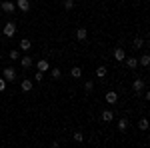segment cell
<instances>
[{
    "label": "cell",
    "instance_id": "cell-10",
    "mask_svg": "<svg viewBox=\"0 0 150 148\" xmlns=\"http://www.w3.org/2000/svg\"><path fill=\"white\" fill-rule=\"evenodd\" d=\"M20 64H22V68H30V66L34 64V60H32L30 56H22L20 58Z\"/></svg>",
    "mask_w": 150,
    "mask_h": 148
},
{
    "label": "cell",
    "instance_id": "cell-12",
    "mask_svg": "<svg viewBox=\"0 0 150 148\" xmlns=\"http://www.w3.org/2000/svg\"><path fill=\"white\" fill-rule=\"evenodd\" d=\"M36 68L40 70V72H46V70H50V66H48V60H38V62H36Z\"/></svg>",
    "mask_w": 150,
    "mask_h": 148
},
{
    "label": "cell",
    "instance_id": "cell-3",
    "mask_svg": "<svg viewBox=\"0 0 150 148\" xmlns=\"http://www.w3.org/2000/svg\"><path fill=\"white\" fill-rule=\"evenodd\" d=\"M0 8H2V12H6V14H12V12L16 10V4H14L12 0H4V2L0 4Z\"/></svg>",
    "mask_w": 150,
    "mask_h": 148
},
{
    "label": "cell",
    "instance_id": "cell-17",
    "mask_svg": "<svg viewBox=\"0 0 150 148\" xmlns=\"http://www.w3.org/2000/svg\"><path fill=\"white\" fill-rule=\"evenodd\" d=\"M144 44H146V42H144L142 38H134V42H132V46H134L136 50H138V48H142V46H144Z\"/></svg>",
    "mask_w": 150,
    "mask_h": 148
},
{
    "label": "cell",
    "instance_id": "cell-5",
    "mask_svg": "<svg viewBox=\"0 0 150 148\" xmlns=\"http://www.w3.org/2000/svg\"><path fill=\"white\" fill-rule=\"evenodd\" d=\"M112 56H114V60H118V62H122V60L126 58V52H124L122 48H114V52H112Z\"/></svg>",
    "mask_w": 150,
    "mask_h": 148
},
{
    "label": "cell",
    "instance_id": "cell-1",
    "mask_svg": "<svg viewBox=\"0 0 150 148\" xmlns=\"http://www.w3.org/2000/svg\"><path fill=\"white\" fill-rule=\"evenodd\" d=\"M2 32H4V36H6V38H12V36L16 34V24H14V22H6Z\"/></svg>",
    "mask_w": 150,
    "mask_h": 148
},
{
    "label": "cell",
    "instance_id": "cell-23",
    "mask_svg": "<svg viewBox=\"0 0 150 148\" xmlns=\"http://www.w3.org/2000/svg\"><path fill=\"white\" fill-rule=\"evenodd\" d=\"M84 90H86V92H92L94 90V84L90 82V80H88V82H84Z\"/></svg>",
    "mask_w": 150,
    "mask_h": 148
},
{
    "label": "cell",
    "instance_id": "cell-20",
    "mask_svg": "<svg viewBox=\"0 0 150 148\" xmlns=\"http://www.w3.org/2000/svg\"><path fill=\"white\" fill-rule=\"evenodd\" d=\"M138 128L140 130H146V128H148V120H146V118H140L138 120Z\"/></svg>",
    "mask_w": 150,
    "mask_h": 148
},
{
    "label": "cell",
    "instance_id": "cell-21",
    "mask_svg": "<svg viewBox=\"0 0 150 148\" xmlns=\"http://www.w3.org/2000/svg\"><path fill=\"white\" fill-rule=\"evenodd\" d=\"M140 64H142V66H148V64H150V56H148V54H144V56L140 58Z\"/></svg>",
    "mask_w": 150,
    "mask_h": 148
},
{
    "label": "cell",
    "instance_id": "cell-11",
    "mask_svg": "<svg viewBox=\"0 0 150 148\" xmlns=\"http://www.w3.org/2000/svg\"><path fill=\"white\" fill-rule=\"evenodd\" d=\"M106 102L108 104H116L118 102V94H116V92H106Z\"/></svg>",
    "mask_w": 150,
    "mask_h": 148
},
{
    "label": "cell",
    "instance_id": "cell-4",
    "mask_svg": "<svg viewBox=\"0 0 150 148\" xmlns=\"http://www.w3.org/2000/svg\"><path fill=\"white\" fill-rule=\"evenodd\" d=\"M144 86H146V82H144V80H142V78H136V80H134V82H132V90L136 92V94H138V92H142V90H144Z\"/></svg>",
    "mask_w": 150,
    "mask_h": 148
},
{
    "label": "cell",
    "instance_id": "cell-8",
    "mask_svg": "<svg viewBox=\"0 0 150 148\" xmlns=\"http://www.w3.org/2000/svg\"><path fill=\"white\" fill-rule=\"evenodd\" d=\"M30 48H32V40H30V38H22V40H20V50L28 52Z\"/></svg>",
    "mask_w": 150,
    "mask_h": 148
},
{
    "label": "cell",
    "instance_id": "cell-14",
    "mask_svg": "<svg viewBox=\"0 0 150 148\" xmlns=\"http://www.w3.org/2000/svg\"><path fill=\"white\" fill-rule=\"evenodd\" d=\"M102 120L104 122H112V120H114V112H112V110H104L102 112Z\"/></svg>",
    "mask_w": 150,
    "mask_h": 148
},
{
    "label": "cell",
    "instance_id": "cell-7",
    "mask_svg": "<svg viewBox=\"0 0 150 148\" xmlns=\"http://www.w3.org/2000/svg\"><path fill=\"white\" fill-rule=\"evenodd\" d=\"M16 8H20L22 12H28L30 10V2L28 0H16Z\"/></svg>",
    "mask_w": 150,
    "mask_h": 148
},
{
    "label": "cell",
    "instance_id": "cell-24",
    "mask_svg": "<svg viewBox=\"0 0 150 148\" xmlns=\"http://www.w3.org/2000/svg\"><path fill=\"white\" fill-rule=\"evenodd\" d=\"M42 78H44V72H40V70H36V74H34V80H36V82H42Z\"/></svg>",
    "mask_w": 150,
    "mask_h": 148
},
{
    "label": "cell",
    "instance_id": "cell-22",
    "mask_svg": "<svg viewBox=\"0 0 150 148\" xmlns=\"http://www.w3.org/2000/svg\"><path fill=\"white\" fill-rule=\"evenodd\" d=\"M50 74H52V78H60V76H62V70L52 68V70H50Z\"/></svg>",
    "mask_w": 150,
    "mask_h": 148
},
{
    "label": "cell",
    "instance_id": "cell-15",
    "mask_svg": "<svg viewBox=\"0 0 150 148\" xmlns=\"http://www.w3.org/2000/svg\"><path fill=\"white\" fill-rule=\"evenodd\" d=\"M70 76H72V78H80L82 76V68L80 66H74V68L70 70Z\"/></svg>",
    "mask_w": 150,
    "mask_h": 148
},
{
    "label": "cell",
    "instance_id": "cell-2",
    "mask_svg": "<svg viewBox=\"0 0 150 148\" xmlns=\"http://www.w3.org/2000/svg\"><path fill=\"white\" fill-rule=\"evenodd\" d=\"M2 74H4V80H6V82H14V80H16V70L12 68V66L4 68V70H2Z\"/></svg>",
    "mask_w": 150,
    "mask_h": 148
},
{
    "label": "cell",
    "instance_id": "cell-6",
    "mask_svg": "<svg viewBox=\"0 0 150 148\" xmlns=\"http://www.w3.org/2000/svg\"><path fill=\"white\" fill-rule=\"evenodd\" d=\"M86 38H88V30H86V28H78V30H76V40H78V42H84Z\"/></svg>",
    "mask_w": 150,
    "mask_h": 148
},
{
    "label": "cell",
    "instance_id": "cell-26",
    "mask_svg": "<svg viewBox=\"0 0 150 148\" xmlns=\"http://www.w3.org/2000/svg\"><path fill=\"white\" fill-rule=\"evenodd\" d=\"M74 140H76V142H82V140H84L82 132H74Z\"/></svg>",
    "mask_w": 150,
    "mask_h": 148
},
{
    "label": "cell",
    "instance_id": "cell-19",
    "mask_svg": "<svg viewBox=\"0 0 150 148\" xmlns=\"http://www.w3.org/2000/svg\"><path fill=\"white\" fill-rule=\"evenodd\" d=\"M62 6H64V10H72L74 8V0H64Z\"/></svg>",
    "mask_w": 150,
    "mask_h": 148
},
{
    "label": "cell",
    "instance_id": "cell-16",
    "mask_svg": "<svg viewBox=\"0 0 150 148\" xmlns=\"http://www.w3.org/2000/svg\"><path fill=\"white\" fill-rule=\"evenodd\" d=\"M126 128H128V120H126V118H120V120H118V130L124 132Z\"/></svg>",
    "mask_w": 150,
    "mask_h": 148
},
{
    "label": "cell",
    "instance_id": "cell-25",
    "mask_svg": "<svg viewBox=\"0 0 150 148\" xmlns=\"http://www.w3.org/2000/svg\"><path fill=\"white\" fill-rule=\"evenodd\" d=\"M20 58V52L18 50H10V60H18Z\"/></svg>",
    "mask_w": 150,
    "mask_h": 148
},
{
    "label": "cell",
    "instance_id": "cell-18",
    "mask_svg": "<svg viewBox=\"0 0 150 148\" xmlns=\"http://www.w3.org/2000/svg\"><path fill=\"white\" fill-rule=\"evenodd\" d=\"M96 76H98V78H104V76H106V66H98V68H96Z\"/></svg>",
    "mask_w": 150,
    "mask_h": 148
},
{
    "label": "cell",
    "instance_id": "cell-27",
    "mask_svg": "<svg viewBox=\"0 0 150 148\" xmlns=\"http://www.w3.org/2000/svg\"><path fill=\"white\" fill-rule=\"evenodd\" d=\"M4 90H6V80L0 78V92H4Z\"/></svg>",
    "mask_w": 150,
    "mask_h": 148
},
{
    "label": "cell",
    "instance_id": "cell-13",
    "mask_svg": "<svg viewBox=\"0 0 150 148\" xmlns=\"http://www.w3.org/2000/svg\"><path fill=\"white\" fill-rule=\"evenodd\" d=\"M20 88H22V92H30L32 88H34V86H32V80H22Z\"/></svg>",
    "mask_w": 150,
    "mask_h": 148
},
{
    "label": "cell",
    "instance_id": "cell-9",
    "mask_svg": "<svg viewBox=\"0 0 150 148\" xmlns=\"http://www.w3.org/2000/svg\"><path fill=\"white\" fill-rule=\"evenodd\" d=\"M124 60H126V66L130 70H134L136 68V66H138V58H134V56H130V58H124Z\"/></svg>",
    "mask_w": 150,
    "mask_h": 148
}]
</instances>
